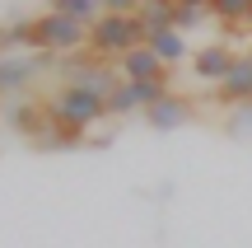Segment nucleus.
Listing matches in <instances>:
<instances>
[{
	"mask_svg": "<svg viewBox=\"0 0 252 248\" xmlns=\"http://www.w3.org/2000/svg\"><path fill=\"white\" fill-rule=\"evenodd\" d=\"M47 103V136L37 141V145H52V150H70L80 145L84 136H89V127H98L103 117H108V103L98 99V94L89 89H75V84H65V89H56Z\"/></svg>",
	"mask_w": 252,
	"mask_h": 248,
	"instance_id": "f257e3e1",
	"label": "nucleus"
},
{
	"mask_svg": "<svg viewBox=\"0 0 252 248\" xmlns=\"http://www.w3.org/2000/svg\"><path fill=\"white\" fill-rule=\"evenodd\" d=\"M145 42V24L135 14H112V9H103L98 19L89 24V56H98V61H122L131 47Z\"/></svg>",
	"mask_w": 252,
	"mask_h": 248,
	"instance_id": "f03ea898",
	"label": "nucleus"
},
{
	"mask_svg": "<svg viewBox=\"0 0 252 248\" xmlns=\"http://www.w3.org/2000/svg\"><path fill=\"white\" fill-rule=\"evenodd\" d=\"M84 42H89V24H75V19L52 14V9L33 19V52L70 56V52H84Z\"/></svg>",
	"mask_w": 252,
	"mask_h": 248,
	"instance_id": "7ed1b4c3",
	"label": "nucleus"
},
{
	"mask_svg": "<svg viewBox=\"0 0 252 248\" xmlns=\"http://www.w3.org/2000/svg\"><path fill=\"white\" fill-rule=\"evenodd\" d=\"M168 89L173 80H122L103 103H108V117H126V112H145L150 103H159Z\"/></svg>",
	"mask_w": 252,
	"mask_h": 248,
	"instance_id": "20e7f679",
	"label": "nucleus"
},
{
	"mask_svg": "<svg viewBox=\"0 0 252 248\" xmlns=\"http://www.w3.org/2000/svg\"><path fill=\"white\" fill-rule=\"evenodd\" d=\"M47 61H56L52 52H9V56H0V99L5 94H24L28 89V80H33L37 71H47Z\"/></svg>",
	"mask_w": 252,
	"mask_h": 248,
	"instance_id": "39448f33",
	"label": "nucleus"
},
{
	"mask_svg": "<svg viewBox=\"0 0 252 248\" xmlns=\"http://www.w3.org/2000/svg\"><path fill=\"white\" fill-rule=\"evenodd\" d=\"M210 94H215L220 108H248V103H252V52L238 56L234 71H229L220 84H210Z\"/></svg>",
	"mask_w": 252,
	"mask_h": 248,
	"instance_id": "423d86ee",
	"label": "nucleus"
},
{
	"mask_svg": "<svg viewBox=\"0 0 252 248\" xmlns=\"http://www.w3.org/2000/svg\"><path fill=\"white\" fill-rule=\"evenodd\" d=\"M65 84H75V89H89V94H98V99H108L112 89H117V75H112V66L108 61H98V56H89V61H75V66H65Z\"/></svg>",
	"mask_w": 252,
	"mask_h": 248,
	"instance_id": "0eeeda50",
	"label": "nucleus"
},
{
	"mask_svg": "<svg viewBox=\"0 0 252 248\" xmlns=\"http://www.w3.org/2000/svg\"><path fill=\"white\" fill-rule=\"evenodd\" d=\"M234 61H238V52L229 42H206V47L191 52V75L206 80V84H220L229 71H234Z\"/></svg>",
	"mask_w": 252,
	"mask_h": 248,
	"instance_id": "6e6552de",
	"label": "nucleus"
},
{
	"mask_svg": "<svg viewBox=\"0 0 252 248\" xmlns=\"http://www.w3.org/2000/svg\"><path fill=\"white\" fill-rule=\"evenodd\" d=\"M196 117V108H191L187 99H182V94H163L159 103H150V108H145V122H150L154 131H178V127H187V122Z\"/></svg>",
	"mask_w": 252,
	"mask_h": 248,
	"instance_id": "1a4fd4ad",
	"label": "nucleus"
},
{
	"mask_svg": "<svg viewBox=\"0 0 252 248\" xmlns=\"http://www.w3.org/2000/svg\"><path fill=\"white\" fill-rule=\"evenodd\" d=\"M5 122L19 131V136L42 141V136H47V103H42V99H19L14 108L5 112Z\"/></svg>",
	"mask_w": 252,
	"mask_h": 248,
	"instance_id": "9d476101",
	"label": "nucleus"
},
{
	"mask_svg": "<svg viewBox=\"0 0 252 248\" xmlns=\"http://www.w3.org/2000/svg\"><path fill=\"white\" fill-rule=\"evenodd\" d=\"M145 47H150L168 71L178 61H191V47H187V37H182V28H154V33H145Z\"/></svg>",
	"mask_w": 252,
	"mask_h": 248,
	"instance_id": "9b49d317",
	"label": "nucleus"
},
{
	"mask_svg": "<svg viewBox=\"0 0 252 248\" xmlns=\"http://www.w3.org/2000/svg\"><path fill=\"white\" fill-rule=\"evenodd\" d=\"M122 80H173V71L140 42V47H131V52L122 56Z\"/></svg>",
	"mask_w": 252,
	"mask_h": 248,
	"instance_id": "f8f14e48",
	"label": "nucleus"
},
{
	"mask_svg": "<svg viewBox=\"0 0 252 248\" xmlns=\"http://www.w3.org/2000/svg\"><path fill=\"white\" fill-rule=\"evenodd\" d=\"M9 52H33V19L0 24V56H9Z\"/></svg>",
	"mask_w": 252,
	"mask_h": 248,
	"instance_id": "ddd939ff",
	"label": "nucleus"
},
{
	"mask_svg": "<svg viewBox=\"0 0 252 248\" xmlns=\"http://www.w3.org/2000/svg\"><path fill=\"white\" fill-rule=\"evenodd\" d=\"M173 14H178L173 0H140V9H135V19L145 24V33H154V28H173Z\"/></svg>",
	"mask_w": 252,
	"mask_h": 248,
	"instance_id": "4468645a",
	"label": "nucleus"
},
{
	"mask_svg": "<svg viewBox=\"0 0 252 248\" xmlns=\"http://www.w3.org/2000/svg\"><path fill=\"white\" fill-rule=\"evenodd\" d=\"M47 9L75 19V24H94V19L103 14V0H47Z\"/></svg>",
	"mask_w": 252,
	"mask_h": 248,
	"instance_id": "2eb2a0df",
	"label": "nucleus"
},
{
	"mask_svg": "<svg viewBox=\"0 0 252 248\" xmlns=\"http://www.w3.org/2000/svg\"><path fill=\"white\" fill-rule=\"evenodd\" d=\"M210 19L220 24H252V0H210Z\"/></svg>",
	"mask_w": 252,
	"mask_h": 248,
	"instance_id": "dca6fc26",
	"label": "nucleus"
},
{
	"mask_svg": "<svg viewBox=\"0 0 252 248\" xmlns=\"http://www.w3.org/2000/svg\"><path fill=\"white\" fill-rule=\"evenodd\" d=\"M229 131H234V136H252V103H248V108H238V112H234V122H229Z\"/></svg>",
	"mask_w": 252,
	"mask_h": 248,
	"instance_id": "f3484780",
	"label": "nucleus"
},
{
	"mask_svg": "<svg viewBox=\"0 0 252 248\" xmlns=\"http://www.w3.org/2000/svg\"><path fill=\"white\" fill-rule=\"evenodd\" d=\"M103 9H112V14H135L140 0H103Z\"/></svg>",
	"mask_w": 252,
	"mask_h": 248,
	"instance_id": "a211bd4d",
	"label": "nucleus"
}]
</instances>
